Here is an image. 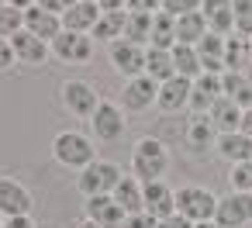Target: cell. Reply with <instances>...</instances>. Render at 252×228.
Here are the masks:
<instances>
[{
    "label": "cell",
    "mask_w": 252,
    "mask_h": 228,
    "mask_svg": "<svg viewBox=\"0 0 252 228\" xmlns=\"http://www.w3.org/2000/svg\"><path fill=\"white\" fill-rule=\"evenodd\" d=\"M169 169V149L159 138H138L131 149V176H138L142 183H156L162 180Z\"/></svg>",
    "instance_id": "1"
},
{
    "label": "cell",
    "mask_w": 252,
    "mask_h": 228,
    "mask_svg": "<svg viewBox=\"0 0 252 228\" xmlns=\"http://www.w3.org/2000/svg\"><path fill=\"white\" fill-rule=\"evenodd\" d=\"M52 156L59 166L66 169H87L94 159H97V149H94V138L83 135V131H59L56 142H52Z\"/></svg>",
    "instance_id": "2"
},
{
    "label": "cell",
    "mask_w": 252,
    "mask_h": 228,
    "mask_svg": "<svg viewBox=\"0 0 252 228\" xmlns=\"http://www.w3.org/2000/svg\"><path fill=\"white\" fill-rule=\"evenodd\" d=\"M121 180H125V173H121L118 163H111V159H94L87 169H80L76 187H80L83 197H100V194H114Z\"/></svg>",
    "instance_id": "3"
},
{
    "label": "cell",
    "mask_w": 252,
    "mask_h": 228,
    "mask_svg": "<svg viewBox=\"0 0 252 228\" xmlns=\"http://www.w3.org/2000/svg\"><path fill=\"white\" fill-rule=\"evenodd\" d=\"M218 194H211L207 187H180L176 190V214H183L187 221L200 225V221H214L218 214Z\"/></svg>",
    "instance_id": "4"
},
{
    "label": "cell",
    "mask_w": 252,
    "mask_h": 228,
    "mask_svg": "<svg viewBox=\"0 0 252 228\" xmlns=\"http://www.w3.org/2000/svg\"><path fill=\"white\" fill-rule=\"evenodd\" d=\"M125 128H128V121H125V107L114 104V100H100V107H97L94 118H90V131H94V138H97V142H118V138L125 135Z\"/></svg>",
    "instance_id": "5"
},
{
    "label": "cell",
    "mask_w": 252,
    "mask_h": 228,
    "mask_svg": "<svg viewBox=\"0 0 252 228\" xmlns=\"http://www.w3.org/2000/svg\"><path fill=\"white\" fill-rule=\"evenodd\" d=\"M63 107L76 118H94V111L100 107V97L87 80H66L63 83Z\"/></svg>",
    "instance_id": "6"
},
{
    "label": "cell",
    "mask_w": 252,
    "mask_h": 228,
    "mask_svg": "<svg viewBox=\"0 0 252 228\" xmlns=\"http://www.w3.org/2000/svg\"><path fill=\"white\" fill-rule=\"evenodd\" d=\"M214 221H218L221 228H245V225L252 221V194H235V190H231L228 197H221Z\"/></svg>",
    "instance_id": "7"
},
{
    "label": "cell",
    "mask_w": 252,
    "mask_h": 228,
    "mask_svg": "<svg viewBox=\"0 0 252 228\" xmlns=\"http://www.w3.org/2000/svg\"><path fill=\"white\" fill-rule=\"evenodd\" d=\"M49 49H52V56H56L59 63H69V66H73V63H87V59L94 56V38L63 28V35H59Z\"/></svg>",
    "instance_id": "8"
},
{
    "label": "cell",
    "mask_w": 252,
    "mask_h": 228,
    "mask_svg": "<svg viewBox=\"0 0 252 228\" xmlns=\"http://www.w3.org/2000/svg\"><path fill=\"white\" fill-rule=\"evenodd\" d=\"M32 190L18 180H7V176H0V214L7 218H21V214H32Z\"/></svg>",
    "instance_id": "9"
},
{
    "label": "cell",
    "mask_w": 252,
    "mask_h": 228,
    "mask_svg": "<svg viewBox=\"0 0 252 228\" xmlns=\"http://www.w3.org/2000/svg\"><path fill=\"white\" fill-rule=\"evenodd\" d=\"M111 66L121 73V76H128V80H135V76H145V49L142 45H135V42H114L111 45Z\"/></svg>",
    "instance_id": "10"
},
{
    "label": "cell",
    "mask_w": 252,
    "mask_h": 228,
    "mask_svg": "<svg viewBox=\"0 0 252 228\" xmlns=\"http://www.w3.org/2000/svg\"><path fill=\"white\" fill-rule=\"evenodd\" d=\"M156 100H159V83H156L152 76H135V80L125 83V100H121L125 111L142 114V111H149Z\"/></svg>",
    "instance_id": "11"
},
{
    "label": "cell",
    "mask_w": 252,
    "mask_h": 228,
    "mask_svg": "<svg viewBox=\"0 0 252 228\" xmlns=\"http://www.w3.org/2000/svg\"><path fill=\"white\" fill-rule=\"evenodd\" d=\"M83 211H87V221H94V225H100V228H121V225H125V218H128V214L121 211V204H118L111 194L87 197Z\"/></svg>",
    "instance_id": "12"
},
{
    "label": "cell",
    "mask_w": 252,
    "mask_h": 228,
    "mask_svg": "<svg viewBox=\"0 0 252 228\" xmlns=\"http://www.w3.org/2000/svg\"><path fill=\"white\" fill-rule=\"evenodd\" d=\"M25 32H32V35H35V38H42L45 45H52V42L63 35V18L35 4V7H28V11H25Z\"/></svg>",
    "instance_id": "13"
},
{
    "label": "cell",
    "mask_w": 252,
    "mask_h": 228,
    "mask_svg": "<svg viewBox=\"0 0 252 228\" xmlns=\"http://www.w3.org/2000/svg\"><path fill=\"white\" fill-rule=\"evenodd\" d=\"M145 187V214H152L156 221L176 214V190L166 183V180H156V183H142Z\"/></svg>",
    "instance_id": "14"
},
{
    "label": "cell",
    "mask_w": 252,
    "mask_h": 228,
    "mask_svg": "<svg viewBox=\"0 0 252 228\" xmlns=\"http://www.w3.org/2000/svg\"><path fill=\"white\" fill-rule=\"evenodd\" d=\"M221 97H224V83H221V76L200 73V76L193 80V90H190V107H193L197 114H207Z\"/></svg>",
    "instance_id": "15"
},
{
    "label": "cell",
    "mask_w": 252,
    "mask_h": 228,
    "mask_svg": "<svg viewBox=\"0 0 252 228\" xmlns=\"http://www.w3.org/2000/svg\"><path fill=\"white\" fill-rule=\"evenodd\" d=\"M190 90H193V80L173 76V80L159 83V100H156V107H159L162 114H176L180 107H190Z\"/></svg>",
    "instance_id": "16"
},
{
    "label": "cell",
    "mask_w": 252,
    "mask_h": 228,
    "mask_svg": "<svg viewBox=\"0 0 252 228\" xmlns=\"http://www.w3.org/2000/svg\"><path fill=\"white\" fill-rule=\"evenodd\" d=\"M197 56H200V69L211 73V76H224L228 66H224V38L207 32L200 42H197Z\"/></svg>",
    "instance_id": "17"
},
{
    "label": "cell",
    "mask_w": 252,
    "mask_h": 228,
    "mask_svg": "<svg viewBox=\"0 0 252 228\" xmlns=\"http://www.w3.org/2000/svg\"><path fill=\"white\" fill-rule=\"evenodd\" d=\"M200 14L207 18V28L221 38L235 35V11H231V0H204Z\"/></svg>",
    "instance_id": "18"
},
{
    "label": "cell",
    "mask_w": 252,
    "mask_h": 228,
    "mask_svg": "<svg viewBox=\"0 0 252 228\" xmlns=\"http://www.w3.org/2000/svg\"><path fill=\"white\" fill-rule=\"evenodd\" d=\"M100 14H104V11H100V4H94V0H80L73 11H66V14H63V28H66V32L90 35V32L97 28Z\"/></svg>",
    "instance_id": "19"
},
{
    "label": "cell",
    "mask_w": 252,
    "mask_h": 228,
    "mask_svg": "<svg viewBox=\"0 0 252 228\" xmlns=\"http://www.w3.org/2000/svg\"><path fill=\"white\" fill-rule=\"evenodd\" d=\"M11 45H14V56H18V63L21 66H42L45 59H49V45L42 42V38H35L32 32H18L14 38H11Z\"/></svg>",
    "instance_id": "20"
},
{
    "label": "cell",
    "mask_w": 252,
    "mask_h": 228,
    "mask_svg": "<svg viewBox=\"0 0 252 228\" xmlns=\"http://www.w3.org/2000/svg\"><path fill=\"white\" fill-rule=\"evenodd\" d=\"M218 156L221 159H228L231 166H238V163H249L252 159V138L245 135V131H228V135H218Z\"/></svg>",
    "instance_id": "21"
},
{
    "label": "cell",
    "mask_w": 252,
    "mask_h": 228,
    "mask_svg": "<svg viewBox=\"0 0 252 228\" xmlns=\"http://www.w3.org/2000/svg\"><path fill=\"white\" fill-rule=\"evenodd\" d=\"M242 114H245V111H242L235 100L221 97V100H218V104L207 111V121H211V125H214L221 135H228V131H238V128H242Z\"/></svg>",
    "instance_id": "22"
},
{
    "label": "cell",
    "mask_w": 252,
    "mask_h": 228,
    "mask_svg": "<svg viewBox=\"0 0 252 228\" xmlns=\"http://www.w3.org/2000/svg\"><path fill=\"white\" fill-rule=\"evenodd\" d=\"M111 197L121 204V211H125V214H138V211H145V187H142V180H138V176H125Z\"/></svg>",
    "instance_id": "23"
},
{
    "label": "cell",
    "mask_w": 252,
    "mask_h": 228,
    "mask_svg": "<svg viewBox=\"0 0 252 228\" xmlns=\"http://www.w3.org/2000/svg\"><path fill=\"white\" fill-rule=\"evenodd\" d=\"M125 21H128V11H104V14H100V21H97V28L90 32V38L114 45V42H121V38H125Z\"/></svg>",
    "instance_id": "24"
},
{
    "label": "cell",
    "mask_w": 252,
    "mask_h": 228,
    "mask_svg": "<svg viewBox=\"0 0 252 228\" xmlns=\"http://www.w3.org/2000/svg\"><path fill=\"white\" fill-rule=\"evenodd\" d=\"M145 76H152L156 83L173 80V76H176L173 49H145Z\"/></svg>",
    "instance_id": "25"
},
{
    "label": "cell",
    "mask_w": 252,
    "mask_h": 228,
    "mask_svg": "<svg viewBox=\"0 0 252 228\" xmlns=\"http://www.w3.org/2000/svg\"><path fill=\"white\" fill-rule=\"evenodd\" d=\"M252 63V45L245 35H228L224 38V66L228 73H245V66Z\"/></svg>",
    "instance_id": "26"
},
{
    "label": "cell",
    "mask_w": 252,
    "mask_h": 228,
    "mask_svg": "<svg viewBox=\"0 0 252 228\" xmlns=\"http://www.w3.org/2000/svg\"><path fill=\"white\" fill-rule=\"evenodd\" d=\"M207 32H211V28H207V18H204L200 11L176 18V45H197Z\"/></svg>",
    "instance_id": "27"
},
{
    "label": "cell",
    "mask_w": 252,
    "mask_h": 228,
    "mask_svg": "<svg viewBox=\"0 0 252 228\" xmlns=\"http://www.w3.org/2000/svg\"><path fill=\"white\" fill-rule=\"evenodd\" d=\"M149 49H176V18H169L166 11L152 14V38Z\"/></svg>",
    "instance_id": "28"
},
{
    "label": "cell",
    "mask_w": 252,
    "mask_h": 228,
    "mask_svg": "<svg viewBox=\"0 0 252 228\" xmlns=\"http://www.w3.org/2000/svg\"><path fill=\"white\" fill-rule=\"evenodd\" d=\"M221 83H224V97H228V100H235L242 111L252 107V80H249L245 73H224Z\"/></svg>",
    "instance_id": "29"
},
{
    "label": "cell",
    "mask_w": 252,
    "mask_h": 228,
    "mask_svg": "<svg viewBox=\"0 0 252 228\" xmlns=\"http://www.w3.org/2000/svg\"><path fill=\"white\" fill-rule=\"evenodd\" d=\"M173 63H176V76L183 80H197L204 69H200V56H197V45H176L173 49Z\"/></svg>",
    "instance_id": "30"
},
{
    "label": "cell",
    "mask_w": 252,
    "mask_h": 228,
    "mask_svg": "<svg viewBox=\"0 0 252 228\" xmlns=\"http://www.w3.org/2000/svg\"><path fill=\"white\" fill-rule=\"evenodd\" d=\"M187 142H190V149H197V152L218 145V138H214V125L207 121V114H197V118L190 121V128H187Z\"/></svg>",
    "instance_id": "31"
},
{
    "label": "cell",
    "mask_w": 252,
    "mask_h": 228,
    "mask_svg": "<svg viewBox=\"0 0 252 228\" xmlns=\"http://www.w3.org/2000/svg\"><path fill=\"white\" fill-rule=\"evenodd\" d=\"M152 38V14H135L128 11V21H125V42H135V45H149Z\"/></svg>",
    "instance_id": "32"
},
{
    "label": "cell",
    "mask_w": 252,
    "mask_h": 228,
    "mask_svg": "<svg viewBox=\"0 0 252 228\" xmlns=\"http://www.w3.org/2000/svg\"><path fill=\"white\" fill-rule=\"evenodd\" d=\"M18 32H25V11L0 7V38H14Z\"/></svg>",
    "instance_id": "33"
},
{
    "label": "cell",
    "mask_w": 252,
    "mask_h": 228,
    "mask_svg": "<svg viewBox=\"0 0 252 228\" xmlns=\"http://www.w3.org/2000/svg\"><path fill=\"white\" fill-rule=\"evenodd\" d=\"M231 11H235V35L252 38V0H231Z\"/></svg>",
    "instance_id": "34"
},
{
    "label": "cell",
    "mask_w": 252,
    "mask_h": 228,
    "mask_svg": "<svg viewBox=\"0 0 252 228\" xmlns=\"http://www.w3.org/2000/svg\"><path fill=\"white\" fill-rule=\"evenodd\" d=\"M228 183H231V190H235V194H252V159H249V163L231 166Z\"/></svg>",
    "instance_id": "35"
},
{
    "label": "cell",
    "mask_w": 252,
    "mask_h": 228,
    "mask_svg": "<svg viewBox=\"0 0 252 228\" xmlns=\"http://www.w3.org/2000/svg\"><path fill=\"white\" fill-rule=\"evenodd\" d=\"M200 4H204V0H162V11L169 18H183V14L200 11Z\"/></svg>",
    "instance_id": "36"
},
{
    "label": "cell",
    "mask_w": 252,
    "mask_h": 228,
    "mask_svg": "<svg viewBox=\"0 0 252 228\" xmlns=\"http://www.w3.org/2000/svg\"><path fill=\"white\" fill-rule=\"evenodd\" d=\"M35 4H38V7H45V11H52V14H59V18H63V14H66V11H73V7H76V4H80V0H35Z\"/></svg>",
    "instance_id": "37"
},
{
    "label": "cell",
    "mask_w": 252,
    "mask_h": 228,
    "mask_svg": "<svg viewBox=\"0 0 252 228\" xmlns=\"http://www.w3.org/2000/svg\"><path fill=\"white\" fill-rule=\"evenodd\" d=\"M128 11H135V14H159L162 0H128Z\"/></svg>",
    "instance_id": "38"
},
{
    "label": "cell",
    "mask_w": 252,
    "mask_h": 228,
    "mask_svg": "<svg viewBox=\"0 0 252 228\" xmlns=\"http://www.w3.org/2000/svg\"><path fill=\"white\" fill-rule=\"evenodd\" d=\"M14 63H18V56H14L11 38H0V73H4V69H11Z\"/></svg>",
    "instance_id": "39"
},
{
    "label": "cell",
    "mask_w": 252,
    "mask_h": 228,
    "mask_svg": "<svg viewBox=\"0 0 252 228\" xmlns=\"http://www.w3.org/2000/svg\"><path fill=\"white\" fill-rule=\"evenodd\" d=\"M121 228H156V218L145 214V211H138V214H128Z\"/></svg>",
    "instance_id": "40"
},
{
    "label": "cell",
    "mask_w": 252,
    "mask_h": 228,
    "mask_svg": "<svg viewBox=\"0 0 252 228\" xmlns=\"http://www.w3.org/2000/svg\"><path fill=\"white\" fill-rule=\"evenodd\" d=\"M156 228H193V221H187L183 214H169V218L156 221Z\"/></svg>",
    "instance_id": "41"
},
{
    "label": "cell",
    "mask_w": 252,
    "mask_h": 228,
    "mask_svg": "<svg viewBox=\"0 0 252 228\" xmlns=\"http://www.w3.org/2000/svg\"><path fill=\"white\" fill-rule=\"evenodd\" d=\"M4 228H38V225L32 221V214H21V218H7Z\"/></svg>",
    "instance_id": "42"
},
{
    "label": "cell",
    "mask_w": 252,
    "mask_h": 228,
    "mask_svg": "<svg viewBox=\"0 0 252 228\" xmlns=\"http://www.w3.org/2000/svg\"><path fill=\"white\" fill-rule=\"evenodd\" d=\"M100 11H128V0H97Z\"/></svg>",
    "instance_id": "43"
},
{
    "label": "cell",
    "mask_w": 252,
    "mask_h": 228,
    "mask_svg": "<svg viewBox=\"0 0 252 228\" xmlns=\"http://www.w3.org/2000/svg\"><path fill=\"white\" fill-rule=\"evenodd\" d=\"M4 7H18V11H28V7H35V0H4Z\"/></svg>",
    "instance_id": "44"
},
{
    "label": "cell",
    "mask_w": 252,
    "mask_h": 228,
    "mask_svg": "<svg viewBox=\"0 0 252 228\" xmlns=\"http://www.w3.org/2000/svg\"><path fill=\"white\" fill-rule=\"evenodd\" d=\"M238 131H245V135L252 138V107H249V111L242 114V128H238Z\"/></svg>",
    "instance_id": "45"
},
{
    "label": "cell",
    "mask_w": 252,
    "mask_h": 228,
    "mask_svg": "<svg viewBox=\"0 0 252 228\" xmlns=\"http://www.w3.org/2000/svg\"><path fill=\"white\" fill-rule=\"evenodd\" d=\"M193 228H221L218 221H200V225H193Z\"/></svg>",
    "instance_id": "46"
},
{
    "label": "cell",
    "mask_w": 252,
    "mask_h": 228,
    "mask_svg": "<svg viewBox=\"0 0 252 228\" xmlns=\"http://www.w3.org/2000/svg\"><path fill=\"white\" fill-rule=\"evenodd\" d=\"M76 228H100V225H94V221H80Z\"/></svg>",
    "instance_id": "47"
},
{
    "label": "cell",
    "mask_w": 252,
    "mask_h": 228,
    "mask_svg": "<svg viewBox=\"0 0 252 228\" xmlns=\"http://www.w3.org/2000/svg\"><path fill=\"white\" fill-rule=\"evenodd\" d=\"M0 228H4V214H0Z\"/></svg>",
    "instance_id": "48"
},
{
    "label": "cell",
    "mask_w": 252,
    "mask_h": 228,
    "mask_svg": "<svg viewBox=\"0 0 252 228\" xmlns=\"http://www.w3.org/2000/svg\"><path fill=\"white\" fill-rule=\"evenodd\" d=\"M0 7H4V0H0Z\"/></svg>",
    "instance_id": "49"
},
{
    "label": "cell",
    "mask_w": 252,
    "mask_h": 228,
    "mask_svg": "<svg viewBox=\"0 0 252 228\" xmlns=\"http://www.w3.org/2000/svg\"><path fill=\"white\" fill-rule=\"evenodd\" d=\"M249 45H252V38H249Z\"/></svg>",
    "instance_id": "50"
},
{
    "label": "cell",
    "mask_w": 252,
    "mask_h": 228,
    "mask_svg": "<svg viewBox=\"0 0 252 228\" xmlns=\"http://www.w3.org/2000/svg\"><path fill=\"white\" fill-rule=\"evenodd\" d=\"M94 4H97V0H94Z\"/></svg>",
    "instance_id": "51"
}]
</instances>
